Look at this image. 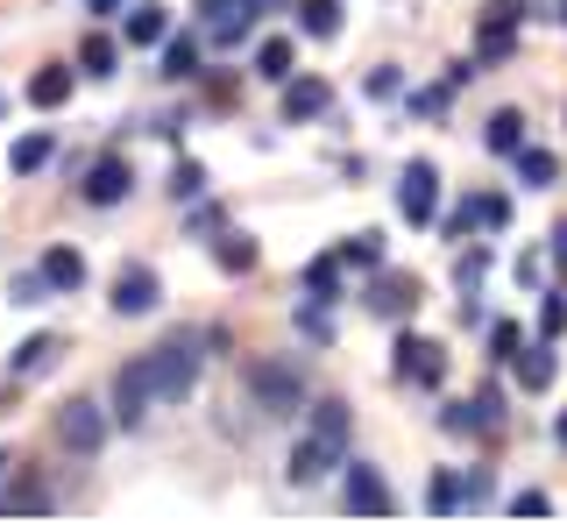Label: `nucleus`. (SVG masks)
Returning <instances> with one entry per match:
<instances>
[{"label": "nucleus", "instance_id": "obj_17", "mask_svg": "<svg viewBox=\"0 0 567 525\" xmlns=\"http://www.w3.org/2000/svg\"><path fill=\"white\" fill-rule=\"evenodd\" d=\"M489 150H496V156H518V150H525V121L511 114V107L489 121Z\"/></svg>", "mask_w": 567, "mask_h": 525}, {"label": "nucleus", "instance_id": "obj_13", "mask_svg": "<svg viewBox=\"0 0 567 525\" xmlns=\"http://www.w3.org/2000/svg\"><path fill=\"white\" fill-rule=\"evenodd\" d=\"M171 37V8H156V0H135L128 14V43H164Z\"/></svg>", "mask_w": 567, "mask_h": 525}, {"label": "nucleus", "instance_id": "obj_1", "mask_svg": "<svg viewBox=\"0 0 567 525\" xmlns=\"http://www.w3.org/2000/svg\"><path fill=\"white\" fill-rule=\"evenodd\" d=\"M199 370H206V356H199L192 334L156 341L150 356H135L128 370L114 377V419H121V426H142V419H156L164 405H185L192 383H199Z\"/></svg>", "mask_w": 567, "mask_h": 525}, {"label": "nucleus", "instance_id": "obj_12", "mask_svg": "<svg viewBox=\"0 0 567 525\" xmlns=\"http://www.w3.org/2000/svg\"><path fill=\"white\" fill-rule=\"evenodd\" d=\"M43 277H50V291H79L85 285V256L79 249H43Z\"/></svg>", "mask_w": 567, "mask_h": 525}, {"label": "nucleus", "instance_id": "obj_23", "mask_svg": "<svg viewBox=\"0 0 567 525\" xmlns=\"http://www.w3.org/2000/svg\"><path fill=\"white\" fill-rule=\"evenodd\" d=\"M213 256H220V270H256V241H248V235H227Z\"/></svg>", "mask_w": 567, "mask_h": 525}, {"label": "nucleus", "instance_id": "obj_11", "mask_svg": "<svg viewBox=\"0 0 567 525\" xmlns=\"http://www.w3.org/2000/svg\"><path fill=\"white\" fill-rule=\"evenodd\" d=\"M327 107H333V85H327V79L284 85V114H291V121H312V114H327Z\"/></svg>", "mask_w": 567, "mask_h": 525}, {"label": "nucleus", "instance_id": "obj_31", "mask_svg": "<svg viewBox=\"0 0 567 525\" xmlns=\"http://www.w3.org/2000/svg\"><path fill=\"white\" fill-rule=\"evenodd\" d=\"M560 447H567V412H560Z\"/></svg>", "mask_w": 567, "mask_h": 525}, {"label": "nucleus", "instance_id": "obj_18", "mask_svg": "<svg viewBox=\"0 0 567 525\" xmlns=\"http://www.w3.org/2000/svg\"><path fill=\"white\" fill-rule=\"evenodd\" d=\"M291 58H298V50H291V43H284V37H270V43H262V50H256V72L284 85V79H291Z\"/></svg>", "mask_w": 567, "mask_h": 525}, {"label": "nucleus", "instance_id": "obj_22", "mask_svg": "<svg viewBox=\"0 0 567 525\" xmlns=\"http://www.w3.org/2000/svg\"><path fill=\"white\" fill-rule=\"evenodd\" d=\"M192 72H199V43L177 37V43L164 50V79H192Z\"/></svg>", "mask_w": 567, "mask_h": 525}, {"label": "nucleus", "instance_id": "obj_2", "mask_svg": "<svg viewBox=\"0 0 567 525\" xmlns=\"http://www.w3.org/2000/svg\"><path fill=\"white\" fill-rule=\"evenodd\" d=\"M333 469H348V405L341 398H319V405L306 412V426H298V447H291V476L298 490H312V483H327Z\"/></svg>", "mask_w": 567, "mask_h": 525}, {"label": "nucleus", "instance_id": "obj_8", "mask_svg": "<svg viewBox=\"0 0 567 525\" xmlns=\"http://www.w3.org/2000/svg\"><path fill=\"white\" fill-rule=\"evenodd\" d=\"M398 206H404V220H433V206H440V171H433V164H412V171H404V185H398Z\"/></svg>", "mask_w": 567, "mask_h": 525}, {"label": "nucleus", "instance_id": "obj_28", "mask_svg": "<svg viewBox=\"0 0 567 525\" xmlns=\"http://www.w3.org/2000/svg\"><path fill=\"white\" fill-rule=\"evenodd\" d=\"M199 185H206V171H199V164H177V178H171V192H177V199H192Z\"/></svg>", "mask_w": 567, "mask_h": 525}, {"label": "nucleus", "instance_id": "obj_6", "mask_svg": "<svg viewBox=\"0 0 567 525\" xmlns=\"http://www.w3.org/2000/svg\"><path fill=\"white\" fill-rule=\"evenodd\" d=\"M164 299V277L150 270V262H128V270L114 277V312H156Z\"/></svg>", "mask_w": 567, "mask_h": 525}, {"label": "nucleus", "instance_id": "obj_16", "mask_svg": "<svg viewBox=\"0 0 567 525\" xmlns=\"http://www.w3.org/2000/svg\"><path fill=\"white\" fill-rule=\"evenodd\" d=\"M79 64H85V72H93V79H114V64H121L114 37H85V43H79Z\"/></svg>", "mask_w": 567, "mask_h": 525}, {"label": "nucleus", "instance_id": "obj_9", "mask_svg": "<svg viewBox=\"0 0 567 525\" xmlns=\"http://www.w3.org/2000/svg\"><path fill=\"white\" fill-rule=\"evenodd\" d=\"M58 356H64V341H58V334H29V341L8 356V377H14V383L50 377V370H58Z\"/></svg>", "mask_w": 567, "mask_h": 525}, {"label": "nucleus", "instance_id": "obj_20", "mask_svg": "<svg viewBox=\"0 0 567 525\" xmlns=\"http://www.w3.org/2000/svg\"><path fill=\"white\" fill-rule=\"evenodd\" d=\"M377 312H404V306H419V285H404V277H377V299H369Z\"/></svg>", "mask_w": 567, "mask_h": 525}, {"label": "nucleus", "instance_id": "obj_10", "mask_svg": "<svg viewBox=\"0 0 567 525\" xmlns=\"http://www.w3.org/2000/svg\"><path fill=\"white\" fill-rule=\"evenodd\" d=\"M128 185H135V171L121 164V156H100V164L85 171V199H93V206H121V199H128Z\"/></svg>", "mask_w": 567, "mask_h": 525}, {"label": "nucleus", "instance_id": "obj_3", "mask_svg": "<svg viewBox=\"0 0 567 525\" xmlns=\"http://www.w3.org/2000/svg\"><path fill=\"white\" fill-rule=\"evenodd\" d=\"M241 383H248V398H256V412H262V419H291L298 405H306V370H298V362L256 356Z\"/></svg>", "mask_w": 567, "mask_h": 525}, {"label": "nucleus", "instance_id": "obj_14", "mask_svg": "<svg viewBox=\"0 0 567 525\" xmlns=\"http://www.w3.org/2000/svg\"><path fill=\"white\" fill-rule=\"evenodd\" d=\"M29 100H35V107H64V100H71V72H64V64H43V72L29 79Z\"/></svg>", "mask_w": 567, "mask_h": 525}, {"label": "nucleus", "instance_id": "obj_7", "mask_svg": "<svg viewBox=\"0 0 567 525\" xmlns=\"http://www.w3.org/2000/svg\"><path fill=\"white\" fill-rule=\"evenodd\" d=\"M341 497H348V512H369V518L398 512V497H390V483H383V476H377L369 462H354V469H348V490H341Z\"/></svg>", "mask_w": 567, "mask_h": 525}, {"label": "nucleus", "instance_id": "obj_26", "mask_svg": "<svg viewBox=\"0 0 567 525\" xmlns=\"http://www.w3.org/2000/svg\"><path fill=\"white\" fill-rule=\"evenodd\" d=\"M425 504H433V512H461V504H468V490H461V476H433Z\"/></svg>", "mask_w": 567, "mask_h": 525}, {"label": "nucleus", "instance_id": "obj_5", "mask_svg": "<svg viewBox=\"0 0 567 525\" xmlns=\"http://www.w3.org/2000/svg\"><path fill=\"white\" fill-rule=\"evenodd\" d=\"M398 377H404V383H425V391H440V383H447V348H440V341H404V348H398Z\"/></svg>", "mask_w": 567, "mask_h": 525}, {"label": "nucleus", "instance_id": "obj_25", "mask_svg": "<svg viewBox=\"0 0 567 525\" xmlns=\"http://www.w3.org/2000/svg\"><path fill=\"white\" fill-rule=\"evenodd\" d=\"M554 171H560V164H554L546 150H518V178H525V185H554Z\"/></svg>", "mask_w": 567, "mask_h": 525}, {"label": "nucleus", "instance_id": "obj_15", "mask_svg": "<svg viewBox=\"0 0 567 525\" xmlns=\"http://www.w3.org/2000/svg\"><path fill=\"white\" fill-rule=\"evenodd\" d=\"M298 29H306V37H319V43H327L333 29H341V8H333V0H298Z\"/></svg>", "mask_w": 567, "mask_h": 525}, {"label": "nucleus", "instance_id": "obj_29", "mask_svg": "<svg viewBox=\"0 0 567 525\" xmlns=\"http://www.w3.org/2000/svg\"><path fill=\"white\" fill-rule=\"evenodd\" d=\"M306 291H319V299H327V291H333V262H312V270H306Z\"/></svg>", "mask_w": 567, "mask_h": 525}, {"label": "nucleus", "instance_id": "obj_24", "mask_svg": "<svg viewBox=\"0 0 567 525\" xmlns=\"http://www.w3.org/2000/svg\"><path fill=\"white\" fill-rule=\"evenodd\" d=\"M518 377H525V391H546V383H554V356H546V348L518 356Z\"/></svg>", "mask_w": 567, "mask_h": 525}, {"label": "nucleus", "instance_id": "obj_32", "mask_svg": "<svg viewBox=\"0 0 567 525\" xmlns=\"http://www.w3.org/2000/svg\"><path fill=\"white\" fill-rule=\"evenodd\" d=\"M560 22H567V0H560Z\"/></svg>", "mask_w": 567, "mask_h": 525}, {"label": "nucleus", "instance_id": "obj_19", "mask_svg": "<svg viewBox=\"0 0 567 525\" xmlns=\"http://www.w3.org/2000/svg\"><path fill=\"white\" fill-rule=\"evenodd\" d=\"M50 150H58V143H50V135H22V143L8 150V164H14V171H22V178H29V171H43V164H50Z\"/></svg>", "mask_w": 567, "mask_h": 525}, {"label": "nucleus", "instance_id": "obj_30", "mask_svg": "<svg viewBox=\"0 0 567 525\" xmlns=\"http://www.w3.org/2000/svg\"><path fill=\"white\" fill-rule=\"evenodd\" d=\"M85 8H93V14H121V8H128V0H85Z\"/></svg>", "mask_w": 567, "mask_h": 525}, {"label": "nucleus", "instance_id": "obj_4", "mask_svg": "<svg viewBox=\"0 0 567 525\" xmlns=\"http://www.w3.org/2000/svg\"><path fill=\"white\" fill-rule=\"evenodd\" d=\"M58 441L71 454H100L106 447V412L93 405V398H71V405H58Z\"/></svg>", "mask_w": 567, "mask_h": 525}, {"label": "nucleus", "instance_id": "obj_21", "mask_svg": "<svg viewBox=\"0 0 567 525\" xmlns=\"http://www.w3.org/2000/svg\"><path fill=\"white\" fill-rule=\"evenodd\" d=\"M333 262H362V270H377V262H383V235H348Z\"/></svg>", "mask_w": 567, "mask_h": 525}, {"label": "nucleus", "instance_id": "obj_27", "mask_svg": "<svg viewBox=\"0 0 567 525\" xmlns=\"http://www.w3.org/2000/svg\"><path fill=\"white\" fill-rule=\"evenodd\" d=\"M468 220H475V227H504V220H511V206L489 192V199H475V206H468Z\"/></svg>", "mask_w": 567, "mask_h": 525}]
</instances>
